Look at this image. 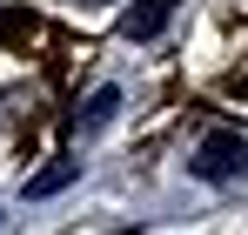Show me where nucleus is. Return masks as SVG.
I'll list each match as a JSON object with an SVG mask.
<instances>
[{
	"instance_id": "f257e3e1",
	"label": "nucleus",
	"mask_w": 248,
	"mask_h": 235,
	"mask_svg": "<svg viewBox=\"0 0 248 235\" xmlns=\"http://www.w3.org/2000/svg\"><path fill=\"white\" fill-rule=\"evenodd\" d=\"M188 175H195V182H215V188H221V182H242V175H248V141L228 134V128L202 134L195 155H188Z\"/></svg>"
},
{
	"instance_id": "f03ea898",
	"label": "nucleus",
	"mask_w": 248,
	"mask_h": 235,
	"mask_svg": "<svg viewBox=\"0 0 248 235\" xmlns=\"http://www.w3.org/2000/svg\"><path fill=\"white\" fill-rule=\"evenodd\" d=\"M174 7H181V0H134V7L121 14V34L127 40H155L168 20H174Z\"/></svg>"
},
{
	"instance_id": "7ed1b4c3",
	"label": "nucleus",
	"mask_w": 248,
	"mask_h": 235,
	"mask_svg": "<svg viewBox=\"0 0 248 235\" xmlns=\"http://www.w3.org/2000/svg\"><path fill=\"white\" fill-rule=\"evenodd\" d=\"M114 108H121V87H94L81 108H74V128L94 134V128H108V121H114Z\"/></svg>"
},
{
	"instance_id": "20e7f679",
	"label": "nucleus",
	"mask_w": 248,
	"mask_h": 235,
	"mask_svg": "<svg viewBox=\"0 0 248 235\" xmlns=\"http://www.w3.org/2000/svg\"><path fill=\"white\" fill-rule=\"evenodd\" d=\"M74 175H81V161H54V168H41V175L27 182V201H41V195H61V188H67Z\"/></svg>"
},
{
	"instance_id": "39448f33",
	"label": "nucleus",
	"mask_w": 248,
	"mask_h": 235,
	"mask_svg": "<svg viewBox=\"0 0 248 235\" xmlns=\"http://www.w3.org/2000/svg\"><path fill=\"white\" fill-rule=\"evenodd\" d=\"M87 7H94V0H87Z\"/></svg>"
}]
</instances>
